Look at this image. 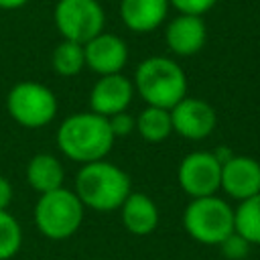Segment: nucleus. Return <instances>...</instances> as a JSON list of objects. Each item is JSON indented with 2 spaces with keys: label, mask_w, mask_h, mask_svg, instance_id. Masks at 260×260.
<instances>
[{
  "label": "nucleus",
  "mask_w": 260,
  "mask_h": 260,
  "mask_svg": "<svg viewBox=\"0 0 260 260\" xmlns=\"http://www.w3.org/2000/svg\"><path fill=\"white\" fill-rule=\"evenodd\" d=\"M219 248H221V252H223L225 258H230V260H244V258L248 256L252 244H250L246 238H242V236L234 230V234H230V236L219 244Z\"/></svg>",
  "instance_id": "412c9836"
},
{
  "label": "nucleus",
  "mask_w": 260,
  "mask_h": 260,
  "mask_svg": "<svg viewBox=\"0 0 260 260\" xmlns=\"http://www.w3.org/2000/svg\"><path fill=\"white\" fill-rule=\"evenodd\" d=\"M63 179H65L63 165L59 162L57 156L49 152L35 154L26 165V181L39 195L63 187Z\"/></svg>",
  "instance_id": "dca6fc26"
},
{
  "label": "nucleus",
  "mask_w": 260,
  "mask_h": 260,
  "mask_svg": "<svg viewBox=\"0 0 260 260\" xmlns=\"http://www.w3.org/2000/svg\"><path fill=\"white\" fill-rule=\"evenodd\" d=\"M132 98H134V83L126 75L122 73L102 75L89 91V108L91 112L110 118L114 114L126 112Z\"/></svg>",
  "instance_id": "9b49d317"
},
{
  "label": "nucleus",
  "mask_w": 260,
  "mask_h": 260,
  "mask_svg": "<svg viewBox=\"0 0 260 260\" xmlns=\"http://www.w3.org/2000/svg\"><path fill=\"white\" fill-rule=\"evenodd\" d=\"M114 140L108 118L95 112H77L65 118L57 130L59 150L81 165L104 160L112 150Z\"/></svg>",
  "instance_id": "f257e3e1"
},
{
  "label": "nucleus",
  "mask_w": 260,
  "mask_h": 260,
  "mask_svg": "<svg viewBox=\"0 0 260 260\" xmlns=\"http://www.w3.org/2000/svg\"><path fill=\"white\" fill-rule=\"evenodd\" d=\"M234 228L252 246L260 244V193L240 201L234 209Z\"/></svg>",
  "instance_id": "a211bd4d"
},
{
  "label": "nucleus",
  "mask_w": 260,
  "mask_h": 260,
  "mask_svg": "<svg viewBox=\"0 0 260 260\" xmlns=\"http://www.w3.org/2000/svg\"><path fill=\"white\" fill-rule=\"evenodd\" d=\"M51 65L53 71L61 77H73L79 75L81 69L85 67V53H83V45L73 43V41H61L51 55Z\"/></svg>",
  "instance_id": "6ab92c4d"
},
{
  "label": "nucleus",
  "mask_w": 260,
  "mask_h": 260,
  "mask_svg": "<svg viewBox=\"0 0 260 260\" xmlns=\"http://www.w3.org/2000/svg\"><path fill=\"white\" fill-rule=\"evenodd\" d=\"M219 189L236 201H244L260 193V162L252 156L232 154L225 162H221Z\"/></svg>",
  "instance_id": "f8f14e48"
},
{
  "label": "nucleus",
  "mask_w": 260,
  "mask_h": 260,
  "mask_svg": "<svg viewBox=\"0 0 260 260\" xmlns=\"http://www.w3.org/2000/svg\"><path fill=\"white\" fill-rule=\"evenodd\" d=\"M183 228L195 242L219 246L236 230L234 207L217 195L191 199L183 211Z\"/></svg>",
  "instance_id": "20e7f679"
},
{
  "label": "nucleus",
  "mask_w": 260,
  "mask_h": 260,
  "mask_svg": "<svg viewBox=\"0 0 260 260\" xmlns=\"http://www.w3.org/2000/svg\"><path fill=\"white\" fill-rule=\"evenodd\" d=\"M134 91L146 102V106H156L171 110L187 95V75L183 67L162 55L146 57L138 63L134 71Z\"/></svg>",
  "instance_id": "7ed1b4c3"
},
{
  "label": "nucleus",
  "mask_w": 260,
  "mask_h": 260,
  "mask_svg": "<svg viewBox=\"0 0 260 260\" xmlns=\"http://www.w3.org/2000/svg\"><path fill=\"white\" fill-rule=\"evenodd\" d=\"M132 193V183L126 171L104 160L81 165L75 177V195L93 211H116Z\"/></svg>",
  "instance_id": "f03ea898"
},
{
  "label": "nucleus",
  "mask_w": 260,
  "mask_h": 260,
  "mask_svg": "<svg viewBox=\"0 0 260 260\" xmlns=\"http://www.w3.org/2000/svg\"><path fill=\"white\" fill-rule=\"evenodd\" d=\"M136 130L146 142H162L171 136V112L156 106H146L136 118Z\"/></svg>",
  "instance_id": "f3484780"
},
{
  "label": "nucleus",
  "mask_w": 260,
  "mask_h": 260,
  "mask_svg": "<svg viewBox=\"0 0 260 260\" xmlns=\"http://www.w3.org/2000/svg\"><path fill=\"white\" fill-rule=\"evenodd\" d=\"M10 118L24 128H43L57 116L55 93L39 81H18L6 95Z\"/></svg>",
  "instance_id": "423d86ee"
},
{
  "label": "nucleus",
  "mask_w": 260,
  "mask_h": 260,
  "mask_svg": "<svg viewBox=\"0 0 260 260\" xmlns=\"http://www.w3.org/2000/svg\"><path fill=\"white\" fill-rule=\"evenodd\" d=\"M83 53H85V67H89L100 77L122 73L124 65L128 63V45L122 41V37L106 30L89 39L83 45Z\"/></svg>",
  "instance_id": "9d476101"
},
{
  "label": "nucleus",
  "mask_w": 260,
  "mask_h": 260,
  "mask_svg": "<svg viewBox=\"0 0 260 260\" xmlns=\"http://www.w3.org/2000/svg\"><path fill=\"white\" fill-rule=\"evenodd\" d=\"M10 203H12V185L8 183L6 177L0 175V211H6Z\"/></svg>",
  "instance_id": "b1692460"
},
{
  "label": "nucleus",
  "mask_w": 260,
  "mask_h": 260,
  "mask_svg": "<svg viewBox=\"0 0 260 260\" xmlns=\"http://www.w3.org/2000/svg\"><path fill=\"white\" fill-rule=\"evenodd\" d=\"M169 0H120V18L132 32H152L169 16Z\"/></svg>",
  "instance_id": "4468645a"
},
{
  "label": "nucleus",
  "mask_w": 260,
  "mask_h": 260,
  "mask_svg": "<svg viewBox=\"0 0 260 260\" xmlns=\"http://www.w3.org/2000/svg\"><path fill=\"white\" fill-rule=\"evenodd\" d=\"M177 181L191 199L217 195L221 185V162L215 152H189L177 169Z\"/></svg>",
  "instance_id": "6e6552de"
},
{
  "label": "nucleus",
  "mask_w": 260,
  "mask_h": 260,
  "mask_svg": "<svg viewBox=\"0 0 260 260\" xmlns=\"http://www.w3.org/2000/svg\"><path fill=\"white\" fill-rule=\"evenodd\" d=\"M22 246V230L14 215L0 211V260H10Z\"/></svg>",
  "instance_id": "aec40b11"
},
{
  "label": "nucleus",
  "mask_w": 260,
  "mask_h": 260,
  "mask_svg": "<svg viewBox=\"0 0 260 260\" xmlns=\"http://www.w3.org/2000/svg\"><path fill=\"white\" fill-rule=\"evenodd\" d=\"M83 203L75 191L59 187L43 193L35 205V225L49 240H65L73 236L83 221Z\"/></svg>",
  "instance_id": "39448f33"
},
{
  "label": "nucleus",
  "mask_w": 260,
  "mask_h": 260,
  "mask_svg": "<svg viewBox=\"0 0 260 260\" xmlns=\"http://www.w3.org/2000/svg\"><path fill=\"white\" fill-rule=\"evenodd\" d=\"M207 28L203 16L177 14L165 26V43L171 53L179 57H191L199 53L205 45Z\"/></svg>",
  "instance_id": "ddd939ff"
},
{
  "label": "nucleus",
  "mask_w": 260,
  "mask_h": 260,
  "mask_svg": "<svg viewBox=\"0 0 260 260\" xmlns=\"http://www.w3.org/2000/svg\"><path fill=\"white\" fill-rule=\"evenodd\" d=\"M28 0H0V8L2 10H18L26 4Z\"/></svg>",
  "instance_id": "393cba45"
},
{
  "label": "nucleus",
  "mask_w": 260,
  "mask_h": 260,
  "mask_svg": "<svg viewBox=\"0 0 260 260\" xmlns=\"http://www.w3.org/2000/svg\"><path fill=\"white\" fill-rule=\"evenodd\" d=\"M124 228L134 236H148L158 225V207L146 195L132 191L120 207Z\"/></svg>",
  "instance_id": "2eb2a0df"
},
{
  "label": "nucleus",
  "mask_w": 260,
  "mask_h": 260,
  "mask_svg": "<svg viewBox=\"0 0 260 260\" xmlns=\"http://www.w3.org/2000/svg\"><path fill=\"white\" fill-rule=\"evenodd\" d=\"M110 122V130L114 134V138H120V136H128L136 130V118L130 116L128 112H120V114H114L108 118Z\"/></svg>",
  "instance_id": "5701e85b"
},
{
  "label": "nucleus",
  "mask_w": 260,
  "mask_h": 260,
  "mask_svg": "<svg viewBox=\"0 0 260 260\" xmlns=\"http://www.w3.org/2000/svg\"><path fill=\"white\" fill-rule=\"evenodd\" d=\"M53 20L65 41L85 45L104 30L106 12L98 0H57Z\"/></svg>",
  "instance_id": "0eeeda50"
},
{
  "label": "nucleus",
  "mask_w": 260,
  "mask_h": 260,
  "mask_svg": "<svg viewBox=\"0 0 260 260\" xmlns=\"http://www.w3.org/2000/svg\"><path fill=\"white\" fill-rule=\"evenodd\" d=\"M171 124L173 132L187 140H203L207 138L217 124V116L211 104L199 98L185 95L179 104H175L171 110Z\"/></svg>",
  "instance_id": "1a4fd4ad"
},
{
  "label": "nucleus",
  "mask_w": 260,
  "mask_h": 260,
  "mask_svg": "<svg viewBox=\"0 0 260 260\" xmlns=\"http://www.w3.org/2000/svg\"><path fill=\"white\" fill-rule=\"evenodd\" d=\"M217 0H169V4L179 12V14H193V16H203L215 6Z\"/></svg>",
  "instance_id": "4be33fe9"
}]
</instances>
